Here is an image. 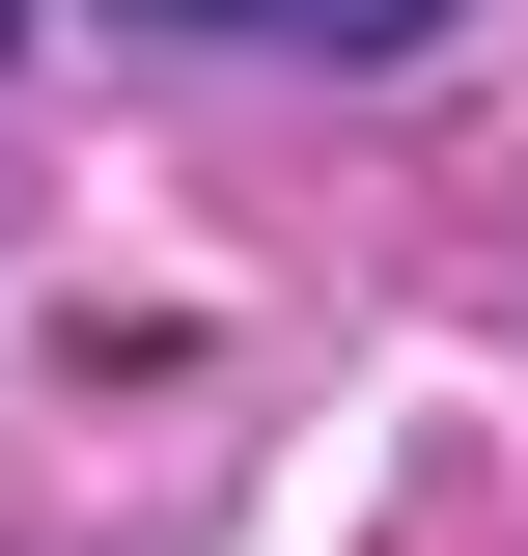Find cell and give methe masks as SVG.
Here are the masks:
<instances>
[{
	"label": "cell",
	"mask_w": 528,
	"mask_h": 556,
	"mask_svg": "<svg viewBox=\"0 0 528 556\" xmlns=\"http://www.w3.org/2000/svg\"><path fill=\"white\" fill-rule=\"evenodd\" d=\"M167 28H251V56H417L445 0H167Z\"/></svg>",
	"instance_id": "cell-1"
},
{
	"label": "cell",
	"mask_w": 528,
	"mask_h": 556,
	"mask_svg": "<svg viewBox=\"0 0 528 556\" xmlns=\"http://www.w3.org/2000/svg\"><path fill=\"white\" fill-rule=\"evenodd\" d=\"M0 28H28V0H0Z\"/></svg>",
	"instance_id": "cell-2"
}]
</instances>
